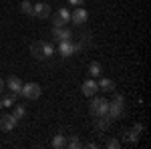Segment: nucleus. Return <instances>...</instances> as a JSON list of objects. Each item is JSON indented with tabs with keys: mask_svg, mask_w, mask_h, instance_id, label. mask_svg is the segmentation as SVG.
<instances>
[{
	"mask_svg": "<svg viewBox=\"0 0 151 149\" xmlns=\"http://www.w3.org/2000/svg\"><path fill=\"white\" fill-rule=\"evenodd\" d=\"M57 53V46L52 45L50 40H35L30 45V55L36 58V60H47L52 55Z\"/></svg>",
	"mask_w": 151,
	"mask_h": 149,
	"instance_id": "1",
	"label": "nucleus"
},
{
	"mask_svg": "<svg viewBox=\"0 0 151 149\" xmlns=\"http://www.w3.org/2000/svg\"><path fill=\"white\" fill-rule=\"evenodd\" d=\"M113 93H115V91H113ZM123 111H125V97H123L121 93H115V95H113V101H109L107 117H109L111 121H115V119H121Z\"/></svg>",
	"mask_w": 151,
	"mask_h": 149,
	"instance_id": "2",
	"label": "nucleus"
},
{
	"mask_svg": "<svg viewBox=\"0 0 151 149\" xmlns=\"http://www.w3.org/2000/svg\"><path fill=\"white\" fill-rule=\"evenodd\" d=\"M107 109H109V101L103 99V97H91V103H89V113L93 117H105L107 115Z\"/></svg>",
	"mask_w": 151,
	"mask_h": 149,
	"instance_id": "3",
	"label": "nucleus"
},
{
	"mask_svg": "<svg viewBox=\"0 0 151 149\" xmlns=\"http://www.w3.org/2000/svg\"><path fill=\"white\" fill-rule=\"evenodd\" d=\"M40 93H42V87L38 83H22V91H20L22 97L30 99V101H36L40 97Z\"/></svg>",
	"mask_w": 151,
	"mask_h": 149,
	"instance_id": "4",
	"label": "nucleus"
},
{
	"mask_svg": "<svg viewBox=\"0 0 151 149\" xmlns=\"http://www.w3.org/2000/svg\"><path fill=\"white\" fill-rule=\"evenodd\" d=\"M30 16L40 18V20L48 18V16H50V4L42 2V0H36V4H32V14H30Z\"/></svg>",
	"mask_w": 151,
	"mask_h": 149,
	"instance_id": "5",
	"label": "nucleus"
},
{
	"mask_svg": "<svg viewBox=\"0 0 151 149\" xmlns=\"http://www.w3.org/2000/svg\"><path fill=\"white\" fill-rule=\"evenodd\" d=\"M69 22H70V10L67 6L58 8V10L52 14V24H55V26H67Z\"/></svg>",
	"mask_w": 151,
	"mask_h": 149,
	"instance_id": "6",
	"label": "nucleus"
},
{
	"mask_svg": "<svg viewBox=\"0 0 151 149\" xmlns=\"http://www.w3.org/2000/svg\"><path fill=\"white\" fill-rule=\"evenodd\" d=\"M141 133H143V125L141 123H135L133 129H129L123 133V141H127V143H137L141 137Z\"/></svg>",
	"mask_w": 151,
	"mask_h": 149,
	"instance_id": "7",
	"label": "nucleus"
},
{
	"mask_svg": "<svg viewBox=\"0 0 151 149\" xmlns=\"http://www.w3.org/2000/svg\"><path fill=\"white\" fill-rule=\"evenodd\" d=\"M52 38L55 40H73V32H70V28H67V26H52Z\"/></svg>",
	"mask_w": 151,
	"mask_h": 149,
	"instance_id": "8",
	"label": "nucleus"
},
{
	"mask_svg": "<svg viewBox=\"0 0 151 149\" xmlns=\"http://www.w3.org/2000/svg\"><path fill=\"white\" fill-rule=\"evenodd\" d=\"M16 125H18V119L12 113H6L0 117V131H12Z\"/></svg>",
	"mask_w": 151,
	"mask_h": 149,
	"instance_id": "9",
	"label": "nucleus"
},
{
	"mask_svg": "<svg viewBox=\"0 0 151 149\" xmlns=\"http://www.w3.org/2000/svg\"><path fill=\"white\" fill-rule=\"evenodd\" d=\"M58 55L63 58H69L75 55V42L73 40H58Z\"/></svg>",
	"mask_w": 151,
	"mask_h": 149,
	"instance_id": "10",
	"label": "nucleus"
},
{
	"mask_svg": "<svg viewBox=\"0 0 151 149\" xmlns=\"http://www.w3.org/2000/svg\"><path fill=\"white\" fill-rule=\"evenodd\" d=\"M89 20V12L85 10L83 6H77L75 10L70 12V22H75V24H85Z\"/></svg>",
	"mask_w": 151,
	"mask_h": 149,
	"instance_id": "11",
	"label": "nucleus"
},
{
	"mask_svg": "<svg viewBox=\"0 0 151 149\" xmlns=\"http://www.w3.org/2000/svg\"><path fill=\"white\" fill-rule=\"evenodd\" d=\"M81 91H83V95H85V97H89V99H91L93 95H97V91H99V85H97V81H93L91 77H89V79H87V81L81 85Z\"/></svg>",
	"mask_w": 151,
	"mask_h": 149,
	"instance_id": "12",
	"label": "nucleus"
},
{
	"mask_svg": "<svg viewBox=\"0 0 151 149\" xmlns=\"http://www.w3.org/2000/svg\"><path fill=\"white\" fill-rule=\"evenodd\" d=\"M8 89H10V93H14V95H20V91H22V81L18 79V77H8V81L4 83Z\"/></svg>",
	"mask_w": 151,
	"mask_h": 149,
	"instance_id": "13",
	"label": "nucleus"
},
{
	"mask_svg": "<svg viewBox=\"0 0 151 149\" xmlns=\"http://www.w3.org/2000/svg\"><path fill=\"white\" fill-rule=\"evenodd\" d=\"M87 73H89V77H91V79L101 77V75H103V65H101L99 60H93V63L89 65V71H87Z\"/></svg>",
	"mask_w": 151,
	"mask_h": 149,
	"instance_id": "14",
	"label": "nucleus"
},
{
	"mask_svg": "<svg viewBox=\"0 0 151 149\" xmlns=\"http://www.w3.org/2000/svg\"><path fill=\"white\" fill-rule=\"evenodd\" d=\"M97 85H99V91H103V93H113L115 91V83L111 79H101Z\"/></svg>",
	"mask_w": 151,
	"mask_h": 149,
	"instance_id": "15",
	"label": "nucleus"
},
{
	"mask_svg": "<svg viewBox=\"0 0 151 149\" xmlns=\"http://www.w3.org/2000/svg\"><path fill=\"white\" fill-rule=\"evenodd\" d=\"M109 125H111V119H109L107 115H105V117H97V123H95V127H97L99 131H105Z\"/></svg>",
	"mask_w": 151,
	"mask_h": 149,
	"instance_id": "16",
	"label": "nucleus"
},
{
	"mask_svg": "<svg viewBox=\"0 0 151 149\" xmlns=\"http://www.w3.org/2000/svg\"><path fill=\"white\" fill-rule=\"evenodd\" d=\"M12 107H14V111H12V115H14V117H16L18 121L26 117V109H24L22 105H16V103H14V105H12Z\"/></svg>",
	"mask_w": 151,
	"mask_h": 149,
	"instance_id": "17",
	"label": "nucleus"
},
{
	"mask_svg": "<svg viewBox=\"0 0 151 149\" xmlns=\"http://www.w3.org/2000/svg\"><path fill=\"white\" fill-rule=\"evenodd\" d=\"M52 147L55 149H60V147H67V139H65V135H55V139H52Z\"/></svg>",
	"mask_w": 151,
	"mask_h": 149,
	"instance_id": "18",
	"label": "nucleus"
},
{
	"mask_svg": "<svg viewBox=\"0 0 151 149\" xmlns=\"http://www.w3.org/2000/svg\"><path fill=\"white\" fill-rule=\"evenodd\" d=\"M20 12H22V14H32V4H30V0H22V2H20Z\"/></svg>",
	"mask_w": 151,
	"mask_h": 149,
	"instance_id": "19",
	"label": "nucleus"
},
{
	"mask_svg": "<svg viewBox=\"0 0 151 149\" xmlns=\"http://www.w3.org/2000/svg\"><path fill=\"white\" fill-rule=\"evenodd\" d=\"M67 147H70V149H77V147H81V141H79V137L77 135H73V137L67 141Z\"/></svg>",
	"mask_w": 151,
	"mask_h": 149,
	"instance_id": "20",
	"label": "nucleus"
},
{
	"mask_svg": "<svg viewBox=\"0 0 151 149\" xmlns=\"http://www.w3.org/2000/svg\"><path fill=\"white\" fill-rule=\"evenodd\" d=\"M105 147H109V149H119V147H121V143H119L117 139H109V141L105 143Z\"/></svg>",
	"mask_w": 151,
	"mask_h": 149,
	"instance_id": "21",
	"label": "nucleus"
},
{
	"mask_svg": "<svg viewBox=\"0 0 151 149\" xmlns=\"http://www.w3.org/2000/svg\"><path fill=\"white\" fill-rule=\"evenodd\" d=\"M69 4H70V6H83L85 0H69Z\"/></svg>",
	"mask_w": 151,
	"mask_h": 149,
	"instance_id": "22",
	"label": "nucleus"
},
{
	"mask_svg": "<svg viewBox=\"0 0 151 149\" xmlns=\"http://www.w3.org/2000/svg\"><path fill=\"white\" fill-rule=\"evenodd\" d=\"M4 87H6V85H4V81L0 79V95H2V91H4Z\"/></svg>",
	"mask_w": 151,
	"mask_h": 149,
	"instance_id": "23",
	"label": "nucleus"
}]
</instances>
